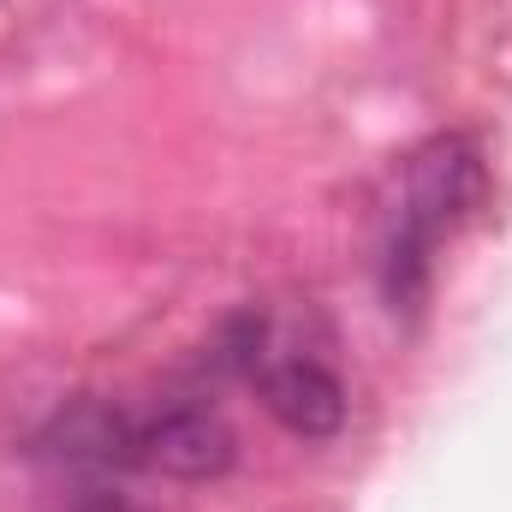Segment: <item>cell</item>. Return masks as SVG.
<instances>
[{
  "mask_svg": "<svg viewBox=\"0 0 512 512\" xmlns=\"http://www.w3.org/2000/svg\"><path fill=\"white\" fill-rule=\"evenodd\" d=\"M483 197V161L471 137H435L405 161V191L387 239V298L393 310H411L429 280L435 245L465 221V209Z\"/></svg>",
  "mask_w": 512,
  "mask_h": 512,
  "instance_id": "obj_1",
  "label": "cell"
},
{
  "mask_svg": "<svg viewBox=\"0 0 512 512\" xmlns=\"http://www.w3.org/2000/svg\"><path fill=\"white\" fill-rule=\"evenodd\" d=\"M239 459V441L209 405H161L143 411V471L167 477H221Z\"/></svg>",
  "mask_w": 512,
  "mask_h": 512,
  "instance_id": "obj_2",
  "label": "cell"
},
{
  "mask_svg": "<svg viewBox=\"0 0 512 512\" xmlns=\"http://www.w3.org/2000/svg\"><path fill=\"white\" fill-rule=\"evenodd\" d=\"M42 453L66 465H90V471H143V411L78 399L42 429Z\"/></svg>",
  "mask_w": 512,
  "mask_h": 512,
  "instance_id": "obj_3",
  "label": "cell"
},
{
  "mask_svg": "<svg viewBox=\"0 0 512 512\" xmlns=\"http://www.w3.org/2000/svg\"><path fill=\"white\" fill-rule=\"evenodd\" d=\"M245 376L262 387V405L304 441H322L346 423V387L316 358H268V346H262V358Z\"/></svg>",
  "mask_w": 512,
  "mask_h": 512,
  "instance_id": "obj_4",
  "label": "cell"
},
{
  "mask_svg": "<svg viewBox=\"0 0 512 512\" xmlns=\"http://www.w3.org/2000/svg\"><path fill=\"white\" fill-rule=\"evenodd\" d=\"M66 512H137V507H131L126 495H102V489H90V495H78Z\"/></svg>",
  "mask_w": 512,
  "mask_h": 512,
  "instance_id": "obj_5",
  "label": "cell"
}]
</instances>
